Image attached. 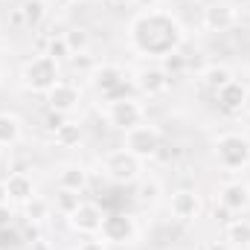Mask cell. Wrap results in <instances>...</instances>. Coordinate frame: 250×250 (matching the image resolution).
Listing matches in <instances>:
<instances>
[{"mask_svg": "<svg viewBox=\"0 0 250 250\" xmlns=\"http://www.w3.org/2000/svg\"><path fill=\"white\" fill-rule=\"evenodd\" d=\"M56 82H62V70H59V62L50 56H35L21 70V84L32 93H47Z\"/></svg>", "mask_w": 250, "mask_h": 250, "instance_id": "obj_3", "label": "cell"}, {"mask_svg": "<svg viewBox=\"0 0 250 250\" xmlns=\"http://www.w3.org/2000/svg\"><path fill=\"white\" fill-rule=\"evenodd\" d=\"M21 242H23V245H35V242H41V224L26 221V224L21 227Z\"/></svg>", "mask_w": 250, "mask_h": 250, "instance_id": "obj_30", "label": "cell"}, {"mask_svg": "<svg viewBox=\"0 0 250 250\" xmlns=\"http://www.w3.org/2000/svg\"><path fill=\"white\" fill-rule=\"evenodd\" d=\"M212 154H215L218 166L227 169V172L248 169L250 166V140L245 134H236V131L221 134V137L215 140V146H212Z\"/></svg>", "mask_w": 250, "mask_h": 250, "instance_id": "obj_2", "label": "cell"}, {"mask_svg": "<svg viewBox=\"0 0 250 250\" xmlns=\"http://www.w3.org/2000/svg\"><path fill=\"white\" fill-rule=\"evenodd\" d=\"M128 41L140 56H154L163 59L175 50H181V44L187 41V32L181 26V21L169 12L151 9V12H140L131 26H128Z\"/></svg>", "mask_w": 250, "mask_h": 250, "instance_id": "obj_1", "label": "cell"}, {"mask_svg": "<svg viewBox=\"0 0 250 250\" xmlns=\"http://www.w3.org/2000/svg\"><path fill=\"white\" fill-rule=\"evenodd\" d=\"M105 120H108L111 128H117V131L125 134L128 128H134V125H140L146 120V108H143V102H140L137 96H123V99L108 102Z\"/></svg>", "mask_w": 250, "mask_h": 250, "instance_id": "obj_7", "label": "cell"}, {"mask_svg": "<svg viewBox=\"0 0 250 250\" xmlns=\"http://www.w3.org/2000/svg\"><path fill=\"white\" fill-rule=\"evenodd\" d=\"M12 26H23V15H21V9H12Z\"/></svg>", "mask_w": 250, "mask_h": 250, "instance_id": "obj_37", "label": "cell"}, {"mask_svg": "<svg viewBox=\"0 0 250 250\" xmlns=\"http://www.w3.org/2000/svg\"><path fill=\"white\" fill-rule=\"evenodd\" d=\"M70 67L79 70V73H87V76H90V73L96 70V59H93L90 53H73V56H70Z\"/></svg>", "mask_w": 250, "mask_h": 250, "instance_id": "obj_28", "label": "cell"}, {"mask_svg": "<svg viewBox=\"0 0 250 250\" xmlns=\"http://www.w3.org/2000/svg\"><path fill=\"white\" fill-rule=\"evenodd\" d=\"M230 215H233V212H230V209H224V207H221V204H218V207H215V218H218V221H227V218H230Z\"/></svg>", "mask_w": 250, "mask_h": 250, "instance_id": "obj_35", "label": "cell"}, {"mask_svg": "<svg viewBox=\"0 0 250 250\" xmlns=\"http://www.w3.org/2000/svg\"><path fill=\"white\" fill-rule=\"evenodd\" d=\"M137 233H140V230H137L134 215H128V212H105L99 236H102L108 245H131V242L137 239Z\"/></svg>", "mask_w": 250, "mask_h": 250, "instance_id": "obj_8", "label": "cell"}, {"mask_svg": "<svg viewBox=\"0 0 250 250\" xmlns=\"http://www.w3.org/2000/svg\"><path fill=\"white\" fill-rule=\"evenodd\" d=\"M15 218H18V215H15V207H12L9 201L0 204V233H3V230H12V227H15Z\"/></svg>", "mask_w": 250, "mask_h": 250, "instance_id": "obj_31", "label": "cell"}, {"mask_svg": "<svg viewBox=\"0 0 250 250\" xmlns=\"http://www.w3.org/2000/svg\"><path fill=\"white\" fill-rule=\"evenodd\" d=\"M239 23V9L227 0H215L204 9V29L207 32H227Z\"/></svg>", "mask_w": 250, "mask_h": 250, "instance_id": "obj_11", "label": "cell"}, {"mask_svg": "<svg viewBox=\"0 0 250 250\" xmlns=\"http://www.w3.org/2000/svg\"><path fill=\"white\" fill-rule=\"evenodd\" d=\"M64 123H67V114H59V111H47V117H44V125H47L50 131L62 128Z\"/></svg>", "mask_w": 250, "mask_h": 250, "instance_id": "obj_32", "label": "cell"}, {"mask_svg": "<svg viewBox=\"0 0 250 250\" xmlns=\"http://www.w3.org/2000/svg\"><path fill=\"white\" fill-rule=\"evenodd\" d=\"M0 3H3V0H0Z\"/></svg>", "mask_w": 250, "mask_h": 250, "instance_id": "obj_43", "label": "cell"}, {"mask_svg": "<svg viewBox=\"0 0 250 250\" xmlns=\"http://www.w3.org/2000/svg\"><path fill=\"white\" fill-rule=\"evenodd\" d=\"M90 184V172L79 163H64L59 169V189H70V192H84Z\"/></svg>", "mask_w": 250, "mask_h": 250, "instance_id": "obj_17", "label": "cell"}, {"mask_svg": "<svg viewBox=\"0 0 250 250\" xmlns=\"http://www.w3.org/2000/svg\"><path fill=\"white\" fill-rule=\"evenodd\" d=\"M131 82H134V87H137L143 96H148V99L163 96V93L172 87V76L163 73L160 64H157V67H143V70H137Z\"/></svg>", "mask_w": 250, "mask_h": 250, "instance_id": "obj_10", "label": "cell"}, {"mask_svg": "<svg viewBox=\"0 0 250 250\" xmlns=\"http://www.w3.org/2000/svg\"><path fill=\"white\" fill-rule=\"evenodd\" d=\"M233 79H236V76H233V70H230L227 64H209V67L201 73L204 87H207V90H212V93H215V90H221L224 84H230Z\"/></svg>", "mask_w": 250, "mask_h": 250, "instance_id": "obj_19", "label": "cell"}, {"mask_svg": "<svg viewBox=\"0 0 250 250\" xmlns=\"http://www.w3.org/2000/svg\"><path fill=\"white\" fill-rule=\"evenodd\" d=\"M160 67H163V73L178 76V73H184V70L189 67V62H187V56H184L181 50H175V53H169V56L160 59Z\"/></svg>", "mask_w": 250, "mask_h": 250, "instance_id": "obj_26", "label": "cell"}, {"mask_svg": "<svg viewBox=\"0 0 250 250\" xmlns=\"http://www.w3.org/2000/svg\"><path fill=\"white\" fill-rule=\"evenodd\" d=\"M245 99H248V84L233 79L230 84H224L221 90H215V102H218V111L227 114V117H239L245 111Z\"/></svg>", "mask_w": 250, "mask_h": 250, "instance_id": "obj_14", "label": "cell"}, {"mask_svg": "<svg viewBox=\"0 0 250 250\" xmlns=\"http://www.w3.org/2000/svg\"><path fill=\"white\" fill-rule=\"evenodd\" d=\"M44 56H50V59H56V62H70V47H67V41H64V35H50L47 38V50H44Z\"/></svg>", "mask_w": 250, "mask_h": 250, "instance_id": "obj_25", "label": "cell"}, {"mask_svg": "<svg viewBox=\"0 0 250 250\" xmlns=\"http://www.w3.org/2000/svg\"><path fill=\"white\" fill-rule=\"evenodd\" d=\"M102 218H105V212L99 209V204H93V201H82V204L67 215V224H70V230L79 233V236H99V230H102Z\"/></svg>", "mask_w": 250, "mask_h": 250, "instance_id": "obj_9", "label": "cell"}, {"mask_svg": "<svg viewBox=\"0 0 250 250\" xmlns=\"http://www.w3.org/2000/svg\"><path fill=\"white\" fill-rule=\"evenodd\" d=\"M0 154H3V146H0Z\"/></svg>", "mask_w": 250, "mask_h": 250, "instance_id": "obj_42", "label": "cell"}, {"mask_svg": "<svg viewBox=\"0 0 250 250\" xmlns=\"http://www.w3.org/2000/svg\"><path fill=\"white\" fill-rule=\"evenodd\" d=\"M9 201V192H6V181H0V204Z\"/></svg>", "mask_w": 250, "mask_h": 250, "instance_id": "obj_38", "label": "cell"}, {"mask_svg": "<svg viewBox=\"0 0 250 250\" xmlns=\"http://www.w3.org/2000/svg\"><path fill=\"white\" fill-rule=\"evenodd\" d=\"M157 195H160V184H157V181L140 184V189H137V201H140V204H154Z\"/></svg>", "mask_w": 250, "mask_h": 250, "instance_id": "obj_29", "label": "cell"}, {"mask_svg": "<svg viewBox=\"0 0 250 250\" xmlns=\"http://www.w3.org/2000/svg\"><path fill=\"white\" fill-rule=\"evenodd\" d=\"M140 163L143 160H137L131 151H125V148H114V151H108L105 157H102V172H105V178L108 181H114V184H134V181H140Z\"/></svg>", "mask_w": 250, "mask_h": 250, "instance_id": "obj_6", "label": "cell"}, {"mask_svg": "<svg viewBox=\"0 0 250 250\" xmlns=\"http://www.w3.org/2000/svg\"><path fill=\"white\" fill-rule=\"evenodd\" d=\"M23 134V123L9 114V111H0V146H15Z\"/></svg>", "mask_w": 250, "mask_h": 250, "instance_id": "obj_20", "label": "cell"}, {"mask_svg": "<svg viewBox=\"0 0 250 250\" xmlns=\"http://www.w3.org/2000/svg\"><path fill=\"white\" fill-rule=\"evenodd\" d=\"M64 41L70 47V53H87L90 50V32L84 26H73L64 32Z\"/></svg>", "mask_w": 250, "mask_h": 250, "instance_id": "obj_24", "label": "cell"}, {"mask_svg": "<svg viewBox=\"0 0 250 250\" xmlns=\"http://www.w3.org/2000/svg\"><path fill=\"white\" fill-rule=\"evenodd\" d=\"M218 204H221L224 209H230L233 215H236V212H245L250 207V184L239 181V178L221 184V189H218Z\"/></svg>", "mask_w": 250, "mask_h": 250, "instance_id": "obj_15", "label": "cell"}, {"mask_svg": "<svg viewBox=\"0 0 250 250\" xmlns=\"http://www.w3.org/2000/svg\"><path fill=\"white\" fill-rule=\"evenodd\" d=\"M245 114H250V84H248V99H245Z\"/></svg>", "mask_w": 250, "mask_h": 250, "instance_id": "obj_40", "label": "cell"}, {"mask_svg": "<svg viewBox=\"0 0 250 250\" xmlns=\"http://www.w3.org/2000/svg\"><path fill=\"white\" fill-rule=\"evenodd\" d=\"M224 242L233 250H250V218H230L224 224Z\"/></svg>", "mask_w": 250, "mask_h": 250, "instance_id": "obj_18", "label": "cell"}, {"mask_svg": "<svg viewBox=\"0 0 250 250\" xmlns=\"http://www.w3.org/2000/svg\"><path fill=\"white\" fill-rule=\"evenodd\" d=\"M18 9H21V15H23V29H35V26H41L44 18H47V3H44V0H23Z\"/></svg>", "mask_w": 250, "mask_h": 250, "instance_id": "obj_21", "label": "cell"}, {"mask_svg": "<svg viewBox=\"0 0 250 250\" xmlns=\"http://www.w3.org/2000/svg\"><path fill=\"white\" fill-rule=\"evenodd\" d=\"M111 3H114V6H131L134 0H111Z\"/></svg>", "mask_w": 250, "mask_h": 250, "instance_id": "obj_39", "label": "cell"}, {"mask_svg": "<svg viewBox=\"0 0 250 250\" xmlns=\"http://www.w3.org/2000/svg\"><path fill=\"white\" fill-rule=\"evenodd\" d=\"M53 140H56V146H62V148H73V146H79V143H82V125L67 120L62 128L53 131Z\"/></svg>", "mask_w": 250, "mask_h": 250, "instance_id": "obj_23", "label": "cell"}, {"mask_svg": "<svg viewBox=\"0 0 250 250\" xmlns=\"http://www.w3.org/2000/svg\"><path fill=\"white\" fill-rule=\"evenodd\" d=\"M82 204V198H79V192H70V189H59V195H56V209L62 212L64 218L76 209Z\"/></svg>", "mask_w": 250, "mask_h": 250, "instance_id": "obj_27", "label": "cell"}, {"mask_svg": "<svg viewBox=\"0 0 250 250\" xmlns=\"http://www.w3.org/2000/svg\"><path fill=\"white\" fill-rule=\"evenodd\" d=\"M123 148L131 151L137 160H151V157H160V148H163V131L157 125H134L125 131Z\"/></svg>", "mask_w": 250, "mask_h": 250, "instance_id": "obj_5", "label": "cell"}, {"mask_svg": "<svg viewBox=\"0 0 250 250\" xmlns=\"http://www.w3.org/2000/svg\"><path fill=\"white\" fill-rule=\"evenodd\" d=\"M105 245H108L105 239H102V242H84L79 250H105Z\"/></svg>", "mask_w": 250, "mask_h": 250, "instance_id": "obj_34", "label": "cell"}, {"mask_svg": "<svg viewBox=\"0 0 250 250\" xmlns=\"http://www.w3.org/2000/svg\"><path fill=\"white\" fill-rule=\"evenodd\" d=\"M6 192H9V204H26L29 198H35V181L26 172H15L6 178Z\"/></svg>", "mask_w": 250, "mask_h": 250, "instance_id": "obj_16", "label": "cell"}, {"mask_svg": "<svg viewBox=\"0 0 250 250\" xmlns=\"http://www.w3.org/2000/svg\"><path fill=\"white\" fill-rule=\"evenodd\" d=\"M50 212H53V204L47 201V198H29L26 204H23V221H32V224H44L47 218H50Z\"/></svg>", "mask_w": 250, "mask_h": 250, "instance_id": "obj_22", "label": "cell"}, {"mask_svg": "<svg viewBox=\"0 0 250 250\" xmlns=\"http://www.w3.org/2000/svg\"><path fill=\"white\" fill-rule=\"evenodd\" d=\"M64 3H79V0H64Z\"/></svg>", "mask_w": 250, "mask_h": 250, "instance_id": "obj_41", "label": "cell"}, {"mask_svg": "<svg viewBox=\"0 0 250 250\" xmlns=\"http://www.w3.org/2000/svg\"><path fill=\"white\" fill-rule=\"evenodd\" d=\"M160 3H163V0H134L131 6H137L140 12H151V9H157Z\"/></svg>", "mask_w": 250, "mask_h": 250, "instance_id": "obj_33", "label": "cell"}, {"mask_svg": "<svg viewBox=\"0 0 250 250\" xmlns=\"http://www.w3.org/2000/svg\"><path fill=\"white\" fill-rule=\"evenodd\" d=\"M201 209H204V201H201V195L195 192V189H175L172 192V198H169V212H172V218H178V221H195L198 215H201Z\"/></svg>", "mask_w": 250, "mask_h": 250, "instance_id": "obj_12", "label": "cell"}, {"mask_svg": "<svg viewBox=\"0 0 250 250\" xmlns=\"http://www.w3.org/2000/svg\"><path fill=\"white\" fill-rule=\"evenodd\" d=\"M204 250H233V248H230L227 242H209V245H207Z\"/></svg>", "mask_w": 250, "mask_h": 250, "instance_id": "obj_36", "label": "cell"}, {"mask_svg": "<svg viewBox=\"0 0 250 250\" xmlns=\"http://www.w3.org/2000/svg\"><path fill=\"white\" fill-rule=\"evenodd\" d=\"M82 102V90L73 84V82H56L50 90H47V108L50 111H59V114H73Z\"/></svg>", "mask_w": 250, "mask_h": 250, "instance_id": "obj_13", "label": "cell"}, {"mask_svg": "<svg viewBox=\"0 0 250 250\" xmlns=\"http://www.w3.org/2000/svg\"><path fill=\"white\" fill-rule=\"evenodd\" d=\"M90 84L105 102H114V99L128 96V84L134 82H128L123 64H96V70L90 73Z\"/></svg>", "mask_w": 250, "mask_h": 250, "instance_id": "obj_4", "label": "cell"}]
</instances>
